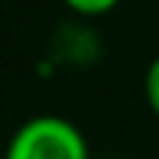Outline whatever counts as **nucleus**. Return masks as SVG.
<instances>
[{
	"mask_svg": "<svg viewBox=\"0 0 159 159\" xmlns=\"http://www.w3.org/2000/svg\"><path fill=\"white\" fill-rule=\"evenodd\" d=\"M3 159H91V146L68 117L39 114L13 130Z\"/></svg>",
	"mask_w": 159,
	"mask_h": 159,
	"instance_id": "1",
	"label": "nucleus"
},
{
	"mask_svg": "<svg viewBox=\"0 0 159 159\" xmlns=\"http://www.w3.org/2000/svg\"><path fill=\"white\" fill-rule=\"evenodd\" d=\"M65 7H68L71 13H78V16H104V13H111L114 7L120 3V0H62Z\"/></svg>",
	"mask_w": 159,
	"mask_h": 159,
	"instance_id": "3",
	"label": "nucleus"
},
{
	"mask_svg": "<svg viewBox=\"0 0 159 159\" xmlns=\"http://www.w3.org/2000/svg\"><path fill=\"white\" fill-rule=\"evenodd\" d=\"M143 94H146V104L153 111V117L159 120V55L149 62L146 75H143Z\"/></svg>",
	"mask_w": 159,
	"mask_h": 159,
	"instance_id": "2",
	"label": "nucleus"
}]
</instances>
